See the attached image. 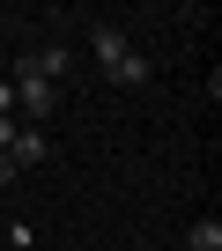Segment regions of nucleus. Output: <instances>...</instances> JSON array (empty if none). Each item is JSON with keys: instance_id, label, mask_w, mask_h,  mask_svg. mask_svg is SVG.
Returning a JSON list of instances; mask_svg holds the SVG:
<instances>
[{"instance_id": "1", "label": "nucleus", "mask_w": 222, "mask_h": 251, "mask_svg": "<svg viewBox=\"0 0 222 251\" xmlns=\"http://www.w3.org/2000/svg\"><path fill=\"white\" fill-rule=\"evenodd\" d=\"M89 52H96V67H104V74H111V67H119V59H126V52H134V37H126V30H119V23H96V30H89Z\"/></svg>"}, {"instance_id": "2", "label": "nucleus", "mask_w": 222, "mask_h": 251, "mask_svg": "<svg viewBox=\"0 0 222 251\" xmlns=\"http://www.w3.org/2000/svg\"><path fill=\"white\" fill-rule=\"evenodd\" d=\"M23 67H30V74H45V81L59 89V81L74 74V52H67V45H37V52H23Z\"/></svg>"}, {"instance_id": "3", "label": "nucleus", "mask_w": 222, "mask_h": 251, "mask_svg": "<svg viewBox=\"0 0 222 251\" xmlns=\"http://www.w3.org/2000/svg\"><path fill=\"white\" fill-rule=\"evenodd\" d=\"M45 155H52V141H45V133H37V126H23V133H15V141H8V163H15V177H23V170H37V163H45Z\"/></svg>"}, {"instance_id": "4", "label": "nucleus", "mask_w": 222, "mask_h": 251, "mask_svg": "<svg viewBox=\"0 0 222 251\" xmlns=\"http://www.w3.org/2000/svg\"><path fill=\"white\" fill-rule=\"evenodd\" d=\"M111 81H119V89H141L148 81V52H126L119 67H111Z\"/></svg>"}, {"instance_id": "5", "label": "nucleus", "mask_w": 222, "mask_h": 251, "mask_svg": "<svg viewBox=\"0 0 222 251\" xmlns=\"http://www.w3.org/2000/svg\"><path fill=\"white\" fill-rule=\"evenodd\" d=\"M193 251H222V222H215V214L193 222Z\"/></svg>"}, {"instance_id": "6", "label": "nucleus", "mask_w": 222, "mask_h": 251, "mask_svg": "<svg viewBox=\"0 0 222 251\" xmlns=\"http://www.w3.org/2000/svg\"><path fill=\"white\" fill-rule=\"evenodd\" d=\"M0 118H15V81H0Z\"/></svg>"}, {"instance_id": "7", "label": "nucleus", "mask_w": 222, "mask_h": 251, "mask_svg": "<svg viewBox=\"0 0 222 251\" xmlns=\"http://www.w3.org/2000/svg\"><path fill=\"white\" fill-rule=\"evenodd\" d=\"M0 185H15V163H8V155H0Z\"/></svg>"}]
</instances>
